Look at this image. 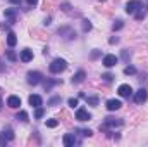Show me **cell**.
I'll use <instances>...</instances> for the list:
<instances>
[{
    "mask_svg": "<svg viewBox=\"0 0 148 147\" xmlns=\"http://www.w3.org/2000/svg\"><path fill=\"white\" fill-rule=\"evenodd\" d=\"M19 59H21L23 62H29V61H33V50H29V49H24V50H21V55H19Z\"/></svg>",
    "mask_w": 148,
    "mask_h": 147,
    "instance_id": "9",
    "label": "cell"
},
{
    "mask_svg": "<svg viewBox=\"0 0 148 147\" xmlns=\"http://www.w3.org/2000/svg\"><path fill=\"white\" fill-rule=\"evenodd\" d=\"M143 17H145V12H143V9H140V10L136 12V19H138V21H141Z\"/></svg>",
    "mask_w": 148,
    "mask_h": 147,
    "instance_id": "27",
    "label": "cell"
},
{
    "mask_svg": "<svg viewBox=\"0 0 148 147\" xmlns=\"http://www.w3.org/2000/svg\"><path fill=\"white\" fill-rule=\"evenodd\" d=\"M122 26H124V23H122V21H115V23L112 24V30H114V31H117V30H121Z\"/></svg>",
    "mask_w": 148,
    "mask_h": 147,
    "instance_id": "20",
    "label": "cell"
},
{
    "mask_svg": "<svg viewBox=\"0 0 148 147\" xmlns=\"http://www.w3.org/2000/svg\"><path fill=\"white\" fill-rule=\"evenodd\" d=\"M62 142H64V146L66 147H73L74 144H76V139H74L73 133H66L64 139H62Z\"/></svg>",
    "mask_w": 148,
    "mask_h": 147,
    "instance_id": "13",
    "label": "cell"
},
{
    "mask_svg": "<svg viewBox=\"0 0 148 147\" xmlns=\"http://www.w3.org/2000/svg\"><path fill=\"white\" fill-rule=\"evenodd\" d=\"M35 116H36V118H41V116H43V109H41V107H36V112H35Z\"/></svg>",
    "mask_w": 148,
    "mask_h": 147,
    "instance_id": "29",
    "label": "cell"
},
{
    "mask_svg": "<svg viewBox=\"0 0 148 147\" xmlns=\"http://www.w3.org/2000/svg\"><path fill=\"white\" fill-rule=\"evenodd\" d=\"M7 59H9V61H17V55H16V52H12V50H7Z\"/></svg>",
    "mask_w": 148,
    "mask_h": 147,
    "instance_id": "21",
    "label": "cell"
},
{
    "mask_svg": "<svg viewBox=\"0 0 148 147\" xmlns=\"http://www.w3.org/2000/svg\"><path fill=\"white\" fill-rule=\"evenodd\" d=\"M141 7H143V3H141L140 0H131V2L126 3V12H127V14H136Z\"/></svg>",
    "mask_w": 148,
    "mask_h": 147,
    "instance_id": "2",
    "label": "cell"
},
{
    "mask_svg": "<svg viewBox=\"0 0 148 147\" xmlns=\"http://www.w3.org/2000/svg\"><path fill=\"white\" fill-rule=\"evenodd\" d=\"M0 71H3V66H2V62H0Z\"/></svg>",
    "mask_w": 148,
    "mask_h": 147,
    "instance_id": "37",
    "label": "cell"
},
{
    "mask_svg": "<svg viewBox=\"0 0 148 147\" xmlns=\"http://www.w3.org/2000/svg\"><path fill=\"white\" fill-rule=\"evenodd\" d=\"M7 106L12 107V109H17V107L21 106V99H19L17 95H10V97L7 99Z\"/></svg>",
    "mask_w": 148,
    "mask_h": 147,
    "instance_id": "10",
    "label": "cell"
},
{
    "mask_svg": "<svg viewBox=\"0 0 148 147\" xmlns=\"http://www.w3.org/2000/svg\"><path fill=\"white\" fill-rule=\"evenodd\" d=\"M53 83H55V81H52V80H47V81H45V83H43V87H45V90H47V92H48V90H50V88H52V87H53Z\"/></svg>",
    "mask_w": 148,
    "mask_h": 147,
    "instance_id": "23",
    "label": "cell"
},
{
    "mask_svg": "<svg viewBox=\"0 0 148 147\" xmlns=\"http://www.w3.org/2000/svg\"><path fill=\"white\" fill-rule=\"evenodd\" d=\"M26 76H28V83H29V85H38V83L41 81V78H43L38 71H29Z\"/></svg>",
    "mask_w": 148,
    "mask_h": 147,
    "instance_id": "5",
    "label": "cell"
},
{
    "mask_svg": "<svg viewBox=\"0 0 148 147\" xmlns=\"http://www.w3.org/2000/svg\"><path fill=\"white\" fill-rule=\"evenodd\" d=\"M90 118H91V114L84 109V107H79V109L76 111V119L77 121H88Z\"/></svg>",
    "mask_w": 148,
    "mask_h": 147,
    "instance_id": "7",
    "label": "cell"
},
{
    "mask_svg": "<svg viewBox=\"0 0 148 147\" xmlns=\"http://www.w3.org/2000/svg\"><path fill=\"white\" fill-rule=\"evenodd\" d=\"M147 99H148V94H147L145 88H140V90L134 94V102H136V104H143V102H147Z\"/></svg>",
    "mask_w": 148,
    "mask_h": 147,
    "instance_id": "6",
    "label": "cell"
},
{
    "mask_svg": "<svg viewBox=\"0 0 148 147\" xmlns=\"http://www.w3.org/2000/svg\"><path fill=\"white\" fill-rule=\"evenodd\" d=\"M66 68H67V62L64 59H53L48 69H50V73H62Z\"/></svg>",
    "mask_w": 148,
    "mask_h": 147,
    "instance_id": "1",
    "label": "cell"
},
{
    "mask_svg": "<svg viewBox=\"0 0 148 147\" xmlns=\"http://www.w3.org/2000/svg\"><path fill=\"white\" fill-rule=\"evenodd\" d=\"M122 125V119H119V118H105V126H109V128H115V126H121Z\"/></svg>",
    "mask_w": 148,
    "mask_h": 147,
    "instance_id": "11",
    "label": "cell"
},
{
    "mask_svg": "<svg viewBox=\"0 0 148 147\" xmlns=\"http://www.w3.org/2000/svg\"><path fill=\"white\" fill-rule=\"evenodd\" d=\"M86 102L91 106H98V97H86Z\"/></svg>",
    "mask_w": 148,
    "mask_h": 147,
    "instance_id": "19",
    "label": "cell"
},
{
    "mask_svg": "<svg viewBox=\"0 0 148 147\" xmlns=\"http://www.w3.org/2000/svg\"><path fill=\"white\" fill-rule=\"evenodd\" d=\"M16 43H17V37H16V33L9 31V35H7V45H9V47H14Z\"/></svg>",
    "mask_w": 148,
    "mask_h": 147,
    "instance_id": "15",
    "label": "cell"
},
{
    "mask_svg": "<svg viewBox=\"0 0 148 147\" xmlns=\"http://www.w3.org/2000/svg\"><path fill=\"white\" fill-rule=\"evenodd\" d=\"M117 92H119V95H121V97H126V99H129V97L133 95V88H131V85H127V83L121 85Z\"/></svg>",
    "mask_w": 148,
    "mask_h": 147,
    "instance_id": "4",
    "label": "cell"
},
{
    "mask_svg": "<svg viewBox=\"0 0 148 147\" xmlns=\"http://www.w3.org/2000/svg\"><path fill=\"white\" fill-rule=\"evenodd\" d=\"M81 133H83L84 137H91V135H93V132H91V130H81Z\"/></svg>",
    "mask_w": 148,
    "mask_h": 147,
    "instance_id": "28",
    "label": "cell"
},
{
    "mask_svg": "<svg viewBox=\"0 0 148 147\" xmlns=\"http://www.w3.org/2000/svg\"><path fill=\"white\" fill-rule=\"evenodd\" d=\"M83 80H84V71H77L73 76V83H81Z\"/></svg>",
    "mask_w": 148,
    "mask_h": 147,
    "instance_id": "17",
    "label": "cell"
},
{
    "mask_svg": "<svg viewBox=\"0 0 148 147\" xmlns=\"http://www.w3.org/2000/svg\"><path fill=\"white\" fill-rule=\"evenodd\" d=\"M124 73H126V74H134V73H136V68H133V66H127V68L124 69Z\"/></svg>",
    "mask_w": 148,
    "mask_h": 147,
    "instance_id": "24",
    "label": "cell"
},
{
    "mask_svg": "<svg viewBox=\"0 0 148 147\" xmlns=\"http://www.w3.org/2000/svg\"><path fill=\"white\" fill-rule=\"evenodd\" d=\"M12 3H21V0H10Z\"/></svg>",
    "mask_w": 148,
    "mask_h": 147,
    "instance_id": "36",
    "label": "cell"
},
{
    "mask_svg": "<svg viewBox=\"0 0 148 147\" xmlns=\"http://www.w3.org/2000/svg\"><path fill=\"white\" fill-rule=\"evenodd\" d=\"M36 2H38V0H28V3H29V5H36Z\"/></svg>",
    "mask_w": 148,
    "mask_h": 147,
    "instance_id": "34",
    "label": "cell"
},
{
    "mask_svg": "<svg viewBox=\"0 0 148 147\" xmlns=\"http://www.w3.org/2000/svg\"><path fill=\"white\" fill-rule=\"evenodd\" d=\"M102 78H103V80H105V81H112V78H114V76H112V74H103V76H102Z\"/></svg>",
    "mask_w": 148,
    "mask_h": 147,
    "instance_id": "31",
    "label": "cell"
},
{
    "mask_svg": "<svg viewBox=\"0 0 148 147\" xmlns=\"http://www.w3.org/2000/svg\"><path fill=\"white\" fill-rule=\"evenodd\" d=\"M17 119H21V121H28V112H26V111H19V112H17Z\"/></svg>",
    "mask_w": 148,
    "mask_h": 147,
    "instance_id": "18",
    "label": "cell"
},
{
    "mask_svg": "<svg viewBox=\"0 0 148 147\" xmlns=\"http://www.w3.org/2000/svg\"><path fill=\"white\" fill-rule=\"evenodd\" d=\"M121 101H117V99H110V101H107V109L109 111H117L121 109Z\"/></svg>",
    "mask_w": 148,
    "mask_h": 147,
    "instance_id": "12",
    "label": "cell"
},
{
    "mask_svg": "<svg viewBox=\"0 0 148 147\" xmlns=\"http://www.w3.org/2000/svg\"><path fill=\"white\" fill-rule=\"evenodd\" d=\"M57 104H60V97H53V99L48 102V106H57Z\"/></svg>",
    "mask_w": 148,
    "mask_h": 147,
    "instance_id": "26",
    "label": "cell"
},
{
    "mask_svg": "<svg viewBox=\"0 0 148 147\" xmlns=\"http://www.w3.org/2000/svg\"><path fill=\"white\" fill-rule=\"evenodd\" d=\"M98 55H100V52H98V50H95V52H93V54H91V59H97V57H98Z\"/></svg>",
    "mask_w": 148,
    "mask_h": 147,
    "instance_id": "33",
    "label": "cell"
},
{
    "mask_svg": "<svg viewBox=\"0 0 148 147\" xmlns=\"http://www.w3.org/2000/svg\"><path fill=\"white\" fill-rule=\"evenodd\" d=\"M117 42H119V38L115 37V38H110V43H117Z\"/></svg>",
    "mask_w": 148,
    "mask_h": 147,
    "instance_id": "35",
    "label": "cell"
},
{
    "mask_svg": "<svg viewBox=\"0 0 148 147\" xmlns=\"http://www.w3.org/2000/svg\"><path fill=\"white\" fill-rule=\"evenodd\" d=\"M10 140H14V132H12V128L2 130V133H0V144L3 146V144H7V142H10Z\"/></svg>",
    "mask_w": 148,
    "mask_h": 147,
    "instance_id": "3",
    "label": "cell"
},
{
    "mask_svg": "<svg viewBox=\"0 0 148 147\" xmlns=\"http://www.w3.org/2000/svg\"><path fill=\"white\" fill-rule=\"evenodd\" d=\"M122 59H126V61L129 59V52L127 50H122Z\"/></svg>",
    "mask_w": 148,
    "mask_h": 147,
    "instance_id": "32",
    "label": "cell"
},
{
    "mask_svg": "<svg viewBox=\"0 0 148 147\" xmlns=\"http://www.w3.org/2000/svg\"><path fill=\"white\" fill-rule=\"evenodd\" d=\"M28 101H29V104H31L33 107H40V106L43 104V101H41V97H40V95H29V99H28Z\"/></svg>",
    "mask_w": 148,
    "mask_h": 147,
    "instance_id": "14",
    "label": "cell"
},
{
    "mask_svg": "<svg viewBox=\"0 0 148 147\" xmlns=\"http://www.w3.org/2000/svg\"><path fill=\"white\" fill-rule=\"evenodd\" d=\"M117 61H119V59H117L115 55L109 54V55H105V57H103V66H105V68H114V66L117 64Z\"/></svg>",
    "mask_w": 148,
    "mask_h": 147,
    "instance_id": "8",
    "label": "cell"
},
{
    "mask_svg": "<svg viewBox=\"0 0 148 147\" xmlns=\"http://www.w3.org/2000/svg\"><path fill=\"white\" fill-rule=\"evenodd\" d=\"M5 17H7L10 23H14V21H16V10H14V9H7V10H5Z\"/></svg>",
    "mask_w": 148,
    "mask_h": 147,
    "instance_id": "16",
    "label": "cell"
},
{
    "mask_svg": "<svg viewBox=\"0 0 148 147\" xmlns=\"http://www.w3.org/2000/svg\"><path fill=\"white\" fill-rule=\"evenodd\" d=\"M57 125H59L57 119H47V126H48V128H55Z\"/></svg>",
    "mask_w": 148,
    "mask_h": 147,
    "instance_id": "22",
    "label": "cell"
},
{
    "mask_svg": "<svg viewBox=\"0 0 148 147\" xmlns=\"http://www.w3.org/2000/svg\"><path fill=\"white\" fill-rule=\"evenodd\" d=\"M69 106L71 107H76L77 106V99H69Z\"/></svg>",
    "mask_w": 148,
    "mask_h": 147,
    "instance_id": "30",
    "label": "cell"
},
{
    "mask_svg": "<svg viewBox=\"0 0 148 147\" xmlns=\"http://www.w3.org/2000/svg\"><path fill=\"white\" fill-rule=\"evenodd\" d=\"M0 109H2V99H0Z\"/></svg>",
    "mask_w": 148,
    "mask_h": 147,
    "instance_id": "38",
    "label": "cell"
},
{
    "mask_svg": "<svg viewBox=\"0 0 148 147\" xmlns=\"http://www.w3.org/2000/svg\"><path fill=\"white\" fill-rule=\"evenodd\" d=\"M83 30L84 31H90L91 30V23L90 21H83Z\"/></svg>",
    "mask_w": 148,
    "mask_h": 147,
    "instance_id": "25",
    "label": "cell"
}]
</instances>
